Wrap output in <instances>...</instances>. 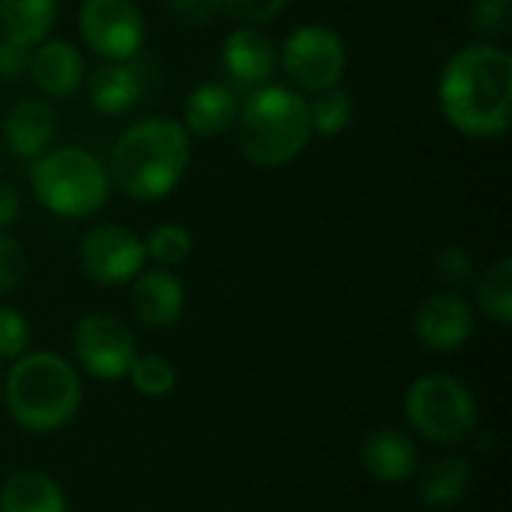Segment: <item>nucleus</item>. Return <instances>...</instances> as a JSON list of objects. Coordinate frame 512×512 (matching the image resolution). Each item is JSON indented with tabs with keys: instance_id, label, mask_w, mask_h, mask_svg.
<instances>
[{
	"instance_id": "1",
	"label": "nucleus",
	"mask_w": 512,
	"mask_h": 512,
	"mask_svg": "<svg viewBox=\"0 0 512 512\" xmlns=\"http://www.w3.org/2000/svg\"><path fill=\"white\" fill-rule=\"evenodd\" d=\"M438 102L453 129L471 138H498L512 123V57L477 42L456 51L438 81Z\"/></svg>"
},
{
	"instance_id": "2",
	"label": "nucleus",
	"mask_w": 512,
	"mask_h": 512,
	"mask_svg": "<svg viewBox=\"0 0 512 512\" xmlns=\"http://www.w3.org/2000/svg\"><path fill=\"white\" fill-rule=\"evenodd\" d=\"M192 156L189 132L171 117L132 123L111 147L108 177L135 201H159L183 180Z\"/></svg>"
},
{
	"instance_id": "3",
	"label": "nucleus",
	"mask_w": 512,
	"mask_h": 512,
	"mask_svg": "<svg viewBox=\"0 0 512 512\" xmlns=\"http://www.w3.org/2000/svg\"><path fill=\"white\" fill-rule=\"evenodd\" d=\"M237 147L258 168H279L294 162L309 138V105L294 87L264 84L249 93L237 111Z\"/></svg>"
},
{
	"instance_id": "4",
	"label": "nucleus",
	"mask_w": 512,
	"mask_h": 512,
	"mask_svg": "<svg viewBox=\"0 0 512 512\" xmlns=\"http://www.w3.org/2000/svg\"><path fill=\"white\" fill-rule=\"evenodd\" d=\"M81 405V378L57 354H21L6 378V408L27 432L63 429Z\"/></svg>"
},
{
	"instance_id": "5",
	"label": "nucleus",
	"mask_w": 512,
	"mask_h": 512,
	"mask_svg": "<svg viewBox=\"0 0 512 512\" xmlns=\"http://www.w3.org/2000/svg\"><path fill=\"white\" fill-rule=\"evenodd\" d=\"M36 201L63 219L96 216L111 192L105 162L84 147H51L30 168Z\"/></svg>"
},
{
	"instance_id": "6",
	"label": "nucleus",
	"mask_w": 512,
	"mask_h": 512,
	"mask_svg": "<svg viewBox=\"0 0 512 512\" xmlns=\"http://www.w3.org/2000/svg\"><path fill=\"white\" fill-rule=\"evenodd\" d=\"M408 423L435 444H462L477 426V402L465 384L450 375H426L408 387Z\"/></svg>"
},
{
	"instance_id": "7",
	"label": "nucleus",
	"mask_w": 512,
	"mask_h": 512,
	"mask_svg": "<svg viewBox=\"0 0 512 512\" xmlns=\"http://www.w3.org/2000/svg\"><path fill=\"white\" fill-rule=\"evenodd\" d=\"M348 66L345 42L324 24H303L288 33L282 45V69L297 90L321 93L342 81Z\"/></svg>"
},
{
	"instance_id": "8",
	"label": "nucleus",
	"mask_w": 512,
	"mask_h": 512,
	"mask_svg": "<svg viewBox=\"0 0 512 512\" xmlns=\"http://www.w3.org/2000/svg\"><path fill=\"white\" fill-rule=\"evenodd\" d=\"M84 45L105 60H132L147 39V24L132 0H84L78 12Z\"/></svg>"
},
{
	"instance_id": "9",
	"label": "nucleus",
	"mask_w": 512,
	"mask_h": 512,
	"mask_svg": "<svg viewBox=\"0 0 512 512\" xmlns=\"http://www.w3.org/2000/svg\"><path fill=\"white\" fill-rule=\"evenodd\" d=\"M72 351L81 369L99 381H120L129 375L138 348L129 327L105 312L81 318L72 330Z\"/></svg>"
},
{
	"instance_id": "10",
	"label": "nucleus",
	"mask_w": 512,
	"mask_h": 512,
	"mask_svg": "<svg viewBox=\"0 0 512 512\" xmlns=\"http://www.w3.org/2000/svg\"><path fill=\"white\" fill-rule=\"evenodd\" d=\"M81 267L99 285H126L144 270V243L123 225H96L81 240Z\"/></svg>"
},
{
	"instance_id": "11",
	"label": "nucleus",
	"mask_w": 512,
	"mask_h": 512,
	"mask_svg": "<svg viewBox=\"0 0 512 512\" xmlns=\"http://www.w3.org/2000/svg\"><path fill=\"white\" fill-rule=\"evenodd\" d=\"M279 63L276 42L267 30L240 24L222 42V69L234 90H258L270 84L273 69Z\"/></svg>"
},
{
	"instance_id": "12",
	"label": "nucleus",
	"mask_w": 512,
	"mask_h": 512,
	"mask_svg": "<svg viewBox=\"0 0 512 512\" xmlns=\"http://www.w3.org/2000/svg\"><path fill=\"white\" fill-rule=\"evenodd\" d=\"M414 333L429 351H456L474 333V312L459 294L435 291L417 306Z\"/></svg>"
},
{
	"instance_id": "13",
	"label": "nucleus",
	"mask_w": 512,
	"mask_h": 512,
	"mask_svg": "<svg viewBox=\"0 0 512 512\" xmlns=\"http://www.w3.org/2000/svg\"><path fill=\"white\" fill-rule=\"evenodd\" d=\"M57 138V114L51 102L27 96L9 105L3 117V144L9 147L12 156L36 162L42 153L51 150Z\"/></svg>"
},
{
	"instance_id": "14",
	"label": "nucleus",
	"mask_w": 512,
	"mask_h": 512,
	"mask_svg": "<svg viewBox=\"0 0 512 512\" xmlns=\"http://www.w3.org/2000/svg\"><path fill=\"white\" fill-rule=\"evenodd\" d=\"M186 309V291L183 282L168 270H141L132 285V312L144 327L168 330L180 321Z\"/></svg>"
},
{
	"instance_id": "15",
	"label": "nucleus",
	"mask_w": 512,
	"mask_h": 512,
	"mask_svg": "<svg viewBox=\"0 0 512 512\" xmlns=\"http://www.w3.org/2000/svg\"><path fill=\"white\" fill-rule=\"evenodd\" d=\"M33 48L36 51H30L27 72L36 81V87L54 99L75 96L87 78V66H84L81 51L66 39H45Z\"/></svg>"
},
{
	"instance_id": "16",
	"label": "nucleus",
	"mask_w": 512,
	"mask_h": 512,
	"mask_svg": "<svg viewBox=\"0 0 512 512\" xmlns=\"http://www.w3.org/2000/svg\"><path fill=\"white\" fill-rule=\"evenodd\" d=\"M240 102L237 90L225 81H204L198 84L183 105V129L198 138L225 135L237 120Z\"/></svg>"
},
{
	"instance_id": "17",
	"label": "nucleus",
	"mask_w": 512,
	"mask_h": 512,
	"mask_svg": "<svg viewBox=\"0 0 512 512\" xmlns=\"http://www.w3.org/2000/svg\"><path fill=\"white\" fill-rule=\"evenodd\" d=\"M141 90H144L141 75L135 66H129V60H108L99 69H93L87 78L90 105L105 117L126 114L141 99Z\"/></svg>"
},
{
	"instance_id": "18",
	"label": "nucleus",
	"mask_w": 512,
	"mask_h": 512,
	"mask_svg": "<svg viewBox=\"0 0 512 512\" xmlns=\"http://www.w3.org/2000/svg\"><path fill=\"white\" fill-rule=\"evenodd\" d=\"M363 468L381 483H405L417 474V447L396 429H378L363 441Z\"/></svg>"
},
{
	"instance_id": "19",
	"label": "nucleus",
	"mask_w": 512,
	"mask_h": 512,
	"mask_svg": "<svg viewBox=\"0 0 512 512\" xmlns=\"http://www.w3.org/2000/svg\"><path fill=\"white\" fill-rule=\"evenodd\" d=\"M63 489L39 471H18L0 489V512H66Z\"/></svg>"
},
{
	"instance_id": "20",
	"label": "nucleus",
	"mask_w": 512,
	"mask_h": 512,
	"mask_svg": "<svg viewBox=\"0 0 512 512\" xmlns=\"http://www.w3.org/2000/svg\"><path fill=\"white\" fill-rule=\"evenodd\" d=\"M57 24V0H0L3 36L33 48L48 39Z\"/></svg>"
},
{
	"instance_id": "21",
	"label": "nucleus",
	"mask_w": 512,
	"mask_h": 512,
	"mask_svg": "<svg viewBox=\"0 0 512 512\" xmlns=\"http://www.w3.org/2000/svg\"><path fill=\"white\" fill-rule=\"evenodd\" d=\"M471 462L468 459H441V462H432L423 477H420V498L435 507V510H447V507H456L468 489H471Z\"/></svg>"
},
{
	"instance_id": "22",
	"label": "nucleus",
	"mask_w": 512,
	"mask_h": 512,
	"mask_svg": "<svg viewBox=\"0 0 512 512\" xmlns=\"http://www.w3.org/2000/svg\"><path fill=\"white\" fill-rule=\"evenodd\" d=\"M477 297H480L483 312H486L495 324L510 327L512 324V261L510 258H498V261L483 273V279L477 282Z\"/></svg>"
},
{
	"instance_id": "23",
	"label": "nucleus",
	"mask_w": 512,
	"mask_h": 512,
	"mask_svg": "<svg viewBox=\"0 0 512 512\" xmlns=\"http://www.w3.org/2000/svg\"><path fill=\"white\" fill-rule=\"evenodd\" d=\"M309 105V123H312V135H321V138H333L339 132L348 129L351 117H354V102L345 90L339 87H330V90H321L315 93Z\"/></svg>"
},
{
	"instance_id": "24",
	"label": "nucleus",
	"mask_w": 512,
	"mask_h": 512,
	"mask_svg": "<svg viewBox=\"0 0 512 512\" xmlns=\"http://www.w3.org/2000/svg\"><path fill=\"white\" fill-rule=\"evenodd\" d=\"M144 255L153 258L159 267H177L192 255V234L174 222L156 225L144 240Z\"/></svg>"
},
{
	"instance_id": "25",
	"label": "nucleus",
	"mask_w": 512,
	"mask_h": 512,
	"mask_svg": "<svg viewBox=\"0 0 512 512\" xmlns=\"http://www.w3.org/2000/svg\"><path fill=\"white\" fill-rule=\"evenodd\" d=\"M129 378H132V387L150 399H159V396H168L177 384V369L159 357V354H144V357H135L132 369H129Z\"/></svg>"
},
{
	"instance_id": "26",
	"label": "nucleus",
	"mask_w": 512,
	"mask_h": 512,
	"mask_svg": "<svg viewBox=\"0 0 512 512\" xmlns=\"http://www.w3.org/2000/svg\"><path fill=\"white\" fill-rule=\"evenodd\" d=\"M471 24L486 39L507 36L512 27V0H474Z\"/></svg>"
},
{
	"instance_id": "27",
	"label": "nucleus",
	"mask_w": 512,
	"mask_h": 512,
	"mask_svg": "<svg viewBox=\"0 0 512 512\" xmlns=\"http://www.w3.org/2000/svg\"><path fill=\"white\" fill-rule=\"evenodd\" d=\"M219 3L228 18H234L240 24H252V27L270 24L288 6V0H219Z\"/></svg>"
},
{
	"instance_id": "28",
	"label": "nucleus",
	"mask_w": 512,
	"mask_h": 512,
	"mask_svg": "<svg viewBox=\"0 0 512 512\" xmlns=\"http://www.w3.org/2000/svg\"><path fill=\"white\" fill-rule=\"evenodd\" d=\"M27 342H30V327L24 315L9 306H0V357L3 360L21 357L27 351Z\"/></svg>"
},
{
	"instance_id": "29",
	"label": "nucleus",
	"mask_w": 512,
	"mask_h": 512,
	"mask_svg": "<svg viewBox=\"0 0 512 512\" xmlns=\"http://www.w3.org/2000/svg\"><path fill=\"white\" fill-rule=\"evenodd\" d=\"M27 273V255L18 246V240H12L9 234L0 231V294H9L21 285Z\"/></svg>"
},
{
	"instance_id": "30",
	"label": "nucleus",
	"mask_w": 512,
	"mask_h": 512,
	"mask_svg": "<svg viewBox=\"0 0 512 512\" xmlns=\"http://www.w3.org/2000/svg\"><path fill=\"white\" fill-rule=\"evenodd\" d=\"M435 276L447 285H462L474 276V261L465 249L447 246L435 255Z\"/></svg>"
},
{
	"instance_id": "31",
	"label": "nucleus",
	"mask_w": 512,
	"mask_h": 512,
	"mask_svg": "<svg viewBox=\"0 0 512 512\" xmlns=\"http://www.w3.org/2000/svg\"><path fill=\"white\" fill-rule=\"evenodd\" d=\"M30 48L0 33V81H18L27 75Z\"/></svg>"
},
{
	"instance_id": "32",
	"label": "nucleus",
	"mask_w": 512,
	"mask_h": 512,
	"mask_svg": "<svg viewBox=\"0 0 512 512\" xmlns=\"http://www.w3.org/2000/svg\"><path fill=\"white\" fill-rule=\"evenodd\" d=\"M168 9L189 27H204L210 24L219 12L222 3L219 0H168Z\"/></svg>"
},
{
	"instance_id": "33",
	"label": "nucleus",
	"mask_w": 512,
	"mask_h": 512,
	"mask_svg": "<svg viewBox=\"0 0 512 512\" xmlns=\"http://www.w3.org/2000/svg\"><path fill=\"white\" fill-rule=\"evenodd\" d=\"M21 213V198L9 183H0V231H6Z\"/></svg>"
},
{
	"instance_id": "34",
	"label": "nucleus",
	"mask_w": 512,
	"mask_h": 512,
	"mask_svg": "<svg viewBox=\"0 0 512 512\" xmlns=\"http://www.w3.org/2000/svg\"><path fill=\"white\" fill-rule=\"evenodd\" d=\"M0 168H3V147H0Z\"/></svg>"
}]
</instances>
